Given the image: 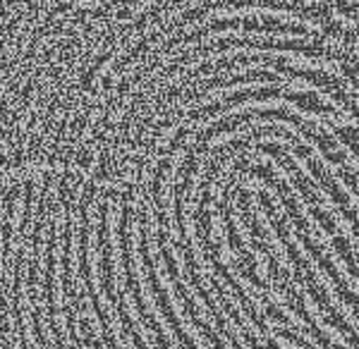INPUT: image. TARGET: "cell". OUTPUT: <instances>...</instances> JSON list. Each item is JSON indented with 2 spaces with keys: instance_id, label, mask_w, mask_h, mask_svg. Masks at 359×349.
Masks as SVG:
<instances>
[{
  "instance_id": "1",
  "label": "cell",
  "mask_w": 359,
  "mask_h": 349,
  "mask_svg": "<svg viewBox=\"0 0 359 349\" xmlns=\"http://www.w3.org/2000/svg\"><path fill=\"white\" fill-rule=\"evenodd\" d=\"M65 203H57V218H55V247H53V304H55V323L60 330V337L67 349H79L72 340L67 328V313H65V289H62V249H65Z\"/></svg>"
}]
</instances>
